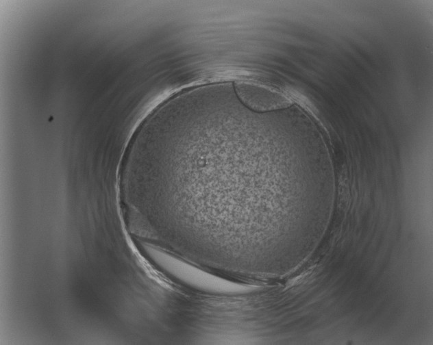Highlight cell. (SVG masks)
I'll list each match as a JSON object with an SVG mask.
<instances>
[{
    "label": "cell",
    "mask_w": 433,
    "mask_h": 345,
    "mask_svg": "<svg viewBox=\"0 0 433 345\" xmlns=\"http://www.w3.org/2000/svg\"><path fill=\"white\" fill-rule=\"evenodd\" d=\"M151 175L195 253L260 269L306 202L325 195L335 178L327 149L297 118L233 97L208 99L171 121Z\"/></svg>",
    "instance_id": "cell-1"
}]
</instances>
